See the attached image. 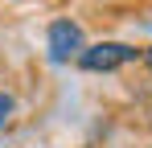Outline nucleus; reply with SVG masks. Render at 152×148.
Listing matches in <instances>:
<instances>
[{
	"instance_id": "20e7f679",
	"label": "nucleus",
	"mask_w": 152,
	"mask_h": 148,
	"mask_svg": "<svg viewBox=\"0 0 152 148\" xmlns=\"http://www.w3.org/2000/svg\"><path fill=\"white\" fill-rule=\"evenodd\" d=\"M140 58H144V62H148V70H152V45L144 49V53H140Z\"/></svg>"
},
{
	"instance_id": "7ed1b4c3",
	"label": "nucleus",
	"mask_w": 152,
	"mask_h": 148,
	"mask_svg": "<svg viewBox=\"0 0 152 148\" xmlns=\"http://www.w3.org/2000/svg\"><path fill=\"white\" fill-rule=\"evenodd\" d=\"M12 111H17V99L8 95V91H0V127L12 119Z\"/></svg>"
},
{
	"instance_id": "f03ea898",
	"label": "nucleus",
	"mask_w": 152,
	"mask_h": 148,
	"mask_svg": "<svg viewBox=\"0 0 152 148\" xmlns=\"http://www.w3.org/2000/svg\"><path fill=\"white\" fill-rule=\"evenodd\" d=\"M82 45H86V37H82V25H78V21H70V17L50 21V29H45V53H50L53 66H70V62H78Z\"/></svg>"
},
{
	"instance_id": "f257e3e1",
	"label": "nucleus",
	"mask_w": 152,
	"mask_h": 148,
	"mask_svg": "<svg viewBox=\"0 0 152 148\" xmlns=\"http://www.w3.org/2000/svg\"><path fill=\"white\" fill-rule=\"evenodd\" d=\"M140 53L144 49L127 45V41H95V45H82L78 66L86 74H111V70H119V66H127V62H140Z\"/></svg>"
}]
</instances>
